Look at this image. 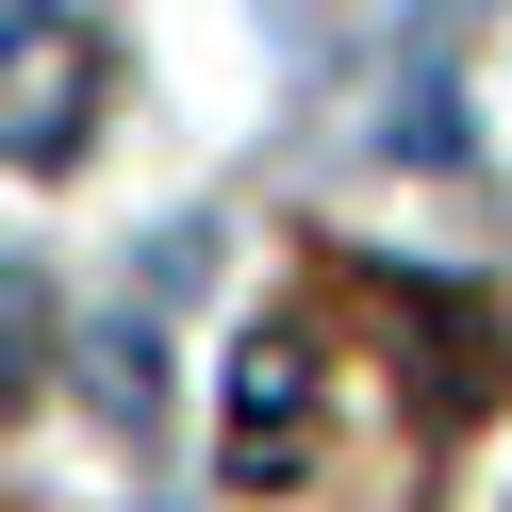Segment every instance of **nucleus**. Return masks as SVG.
<instances>
[{"label": "nucleus", "mask_w": 512, "mask_h": 512, "mask_svg": "<svg viewBox=\"0 0 512 512\" xmlns=\"http://www.w3.org/2000/svg\"><path fill=\"white\" fill-rule=\"evenodd\" d=\"M314 463V347L298 331H248L232 347V479L265 496V479H298Z\"/></svg>", "instance_id": "f257e3e1"}, {"label": "nucleus", "mask_w": 512, "mask_h": 512, "mask_svg": "<svg viewBox=\"0 0 512 512\" xmlns=\"http://www.w3.org/2000/svg\"><path fill=\"white\" fill-rule=\"evenodd\" d=\"M34 331H50V298H34V281H0V397L34 380Z\"/></svg>", "instance_id": "f03ea898"}, {"label": "nucleus", "mask_w": 512, "mask_h": 512, "mask_svg": "<svg viewBox=\"0 0 512 512\" xmlns=\"http://www.w3.org/2000/svg\"><path fill=\"white\" fill-rule=\"evenodd\" d=\"M0 50H50V0H0Z\"/></svg>", "instance_id": "7ed1b4c3"}]
</instances>
